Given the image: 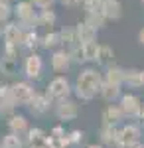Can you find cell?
<instances>
[{"label":"cell","instance_id":"cell-1","mask_svg":"<svg viewBox=\"0 0 144 148\" xmlns=\"http://www.w3.org/2000/svg\"><path fill=\"white\" fill-rule=\"evenodd\" d=\"M103 87V71L97 67H83L75 77L73 83V95L79 101H93L101 93Z\"/></svg>","mask_w":144,"mask_h":148},{"label":"cell","instance_id":"cell-16","mask_svg":"<svg viewBox=\"0 0 144 148\" xmlns=\"http://www.w3.org/2000/svg\"><path fill=\"white\" fill-rule=\"evenodd\" d=\"M59 34H61V47H63V49L73 51L75 47L81 46V42H79V38H77L75 28H67V26H63V28L59 30Z\"/></svg>","mask_w":144,"mask_h":148},{"label":"cell","instance_id":"cell-23","mask_svg":"<svg viewBox=\"0 0 144 148\" xmlns=\"http://www.w3.org/2000/svg\"><path fill=\"white\" fill-rule=\"evenodd\" d=\"M99 47H101V44L97 42V40L81 44V46H79V49H81L83 61H85V63H95V61H97V53H99Z\"/></svg>","mask_w":144,"mask_h":148},{"label":"cell","instance_id":"cell-37","mask_svg":"<svg viewBox=\"0 0 144 148\" xmlns=\"http://www.w3.org/2000/svg\"><path fill=\"white\" fill-rule=\"evenodd\" d=\"M136 121H138L140 126H144V103H142V107H140V113H138V119Z\"/></svg>","mask_w":144,"mask_h":148},{"label":"cell","instance_id":"cell-6","mask_svg":"<svg viewBox=\"0 0 144 148\" xmlns=\"http://www.w3.org/2000/svg\"><path fill=\"white\" fill-rule=\"evenodd\" d=\"M49 65H51V69H53L56 73H59V75L67 73V71L71 69V65H73L71 51H67L63 47L53 49V51H51V57H49Z\"/></svg>","mask_w":144,"mask_h":148},{"label":"cell","instance_id":"cell-42","mask_svg":"<svg viewBox=\"0 0 144 148\" xmlns=\"http://www.w3.org/2000/svg\"><path fill=\"white\" fill-rule=\"evenodd\" d=\"M134 148H144V144H142V142H138V144H136Z\"/></svg>","mask_w":144,"mask_h":148},{"label":"cell","instance_id":"cell-19","mask_svg":"<svg viewBox=\"0 0 144 148\" xmlns=\"http://www.w3.org/2000/svg\"><path fill=\"white\" fill-rule=\"evenodd\" d=\"M99 136H101V144L103 146H117V140H119V128L111 125H101L99 130Z\"/></svg>","mask_w":144,"mask_h":148},{"label":"cell","instance_id":"cell-32","mask_svg":"<svg viewBox=\"0 0 144 148\" xmlns=\"http://www.w3.org/2000/svg\"><path fill=\"white\" fill-rule=\"evenodd\" d=\"M83 10L85 14H93V12H103V0H83Z\"/></svg>","mask_w":144,"mask_h":148},{"label":"cell","instance_id":"cell-17","mask_svg":"<svg viewBox=\"0 0 144 148\" xmlns=\"http://www.w3.org/2000/svg\"><path fill=\"white\" fill-rule=\"evenodd\" d=\"M107 20H121L122 16V4L121 0H103V12H101Z\"/></svg>","mask_w":144,"mask_h":148},{"label":"cell","instance_id":"cell-2","mask_svg":"<svg viewBox=\"0 0 144 148\" xmlns=\"http://www.w3.org/2000/svg\"><path fill=\"white\" fill-rule=\"evenodd\" d=\"M38 12L30 0H18L14 4V20L24 30H38Z\"/></svg>","mask_w":144,"mask_h":148},{"label":"cell","instance_id":"cell-36","mask_svg":"<svg viewBox=\"0 0 144 148\" xmlns=\"http://www.w3.org/2000/svg\"><path fill=\"white\" fill-rule=\"evenodd\" d=\"M49 136L51 138H63L65 136V130H63V128H61V126H56V128H51V132H49Z\"/></svg>","mask_w":144,"mask_h":148},{"label":"cell","instance_id":"cell-26","mask_svg":"<svg viewBox=\"0 0 144 148\" xmlns=\"http://www.w3.org/2000/svg\"><path fill=\"white\" fill-rule=\"evenodd\" d=\"M42 44V36L38 34L36 30H26L24 34V40H22V47L28 49V51H36V47H40Z\"/></svg>","mask_w":144,"mask_h":148},{"label":"cell","instance_id":"cell-9","mask_svg":"<svg viewBox=\"0 0 144 148\" xmlns=\"http://www.w3.org/2000/svg\"><path fill=\"white\" fill-rule=\"evenodd\" d=\"M12 93H14V99L18 105L28 107L38 91L34 89V85L30 81H16V83H12Z\"/></svg>","mask_w":144,"mask_h":148},{"label":"cell","instance_id":"cell-5","mask_svg":"<svg viewBox=\"0 0 144 148\" xmlns=\"http://www.w3.org/2000/svg\"><path fill=\"white\" fill-rule=\"evenodd\" d=\"M24 75H26V79L28 81H38L42 77V73H44V59L40 53H36V51H30L26 59H24Z\"/></svg>","mask_w":144,"mask_h":148},{"label":"cell","instance_id":"cell-11","mask_svg":"<svg viewBox=\"0 0 144 148\" xmlns=\"http://www.w3.org/2000/svg\"><path fill=\"white\" fill-rule=\"evenodd\" d=\"M18 103L14 99L12 93V85H0V116H12L16 111Z\"/></svg>","mask_w":144,"mask_h":148},{"label":"cell","instance_id":"cell-8","mask_svg":"<svg viewBox=\"0 0 144 148\" xmlns=\"http://www.w3.org/2000/svg\"><path fill=\"white\" fill-rule=\"evenodd\" d=\"M56 114L59 121H75L79 114V105L75 99L67 97V99H61V101H56Z\"/></svg>","mask_w":144,"mask_h":148},{"label":"cell","instance_id":"cell-13","mask_svg":"<svg viewBox=\"0 0 144 148\" xmlns=\"http://www.w3.org/2000/svg\"><path fill=\"white\" fill-rule=\"evenodd\" d=\"M124 119H126V116H124V113H122L121 105H115V103L107 105V107L103 109V114H101L103 125H111V126H119Z\"/></svg>","mask_w":144,"mask_h":148},{"label":"cell","instance_id":"cell-21","mask_svg":"<svg viewBox=\"0 0 144 148\" xmlns=\"http://www.w3.org/2000/svg\"><path fill=\"white\" fill-rule=\"evenodd\" d=\"M0 71H2L4 77H14L16 71H18V57L8 56V53L2 51V56H0Z\"/></svg>","mask_w":144,"mask_h":148},{"label":"cell","instance_id":"cell-31","mask_svg":"<svg viewBox=\"0 0 144 148\" xmlns=\"http://www.w3.org/2000/svg\"><path fill=\"white\" fill-rule=\"evenodd\" d=\"M85 22H89L93 28L101 30V28H105V24L109 22V20L103 14H99V12H93V14H85Z\"/></svg>","mask_w":144,"mask_h":148},{"label":"cell","instance_id":"cell-28","mask_svg":"<svg viewBox=\"0 0 144 148\" xmlns=\"http://www.w3.org/2000/svg\"><path fill=\"white\" fill-rule=\"evenodd\" d=\"M0 148H24V140L16 132H8L0 138Z\"/></svg>","mask_w":144,"mask_h":148},{"label":"cell","instance_id":"cell-33","mask_svg":"<svg viewBox=\"0 0 144 148\" xmlns=\"http://www.w3.org/2000/svg\"><path fill=\"white\" fill-rule=\"evenodd\" d=\"M83 138H85L83 130H71V132H67V144L69 146H79L83 142Z\"/></svg>","mask_w":144,"mask_h":148},{"label":"cell","instance_id":"cell-25","mask_svg":"<svg viewBox=\"0 0 144 148\" xmlns=\"http://www.w3.org/2000/svg\"><path fill=\"white\" fill-rule=\"evenodd\" d=\"M57 24V14L51 10H40L38 12V28H47L51 30L53 26Z\"/></svg>","mask_w":144,"mask_h":148},{"label":"cell","instance_id":"cell-34","mask_svg":"<svg viewBox=\"0 0 144 148\" xmlns=\"http://www.w3.org/2000/svg\"><path fill=\"white\" fill-rule=\"evenodd\" d=\"M38 10H51L59 0H30Z\"/></svg>","mask_w":144,"mask_h":148},{"label":"cell","instance_id":"cell-41","mask_svg":"<svg viewBox=\"0 0 144 148\" xmlns=\"http://www.w3.org/2000/svg\"><path fill=\"white\" fill-rule=\"evenodd\" d=\"M30 148H47V146H45V144H32Z\"/></svg>","mask_w":144,"mask_h":148},{"label":"cell","instance_id":"cell-22","mask_svg":"<svg viewBox=\"0 0 144 148\" xmlns=\"http://www.w3.org/2000/svg\"><path fill=\"white\" fill-rule=\"evenodd\" d=\"M40 47H42V49H49V51L61 47V34H59V30H47V32L42 36Z\"/></svg>","mask_w":144,"mask_h":148},{"label":"cell","instance_id":"cell-14","mask_svg":"<svg viewBox=\"0 0 144 148\" xmlns=\"http://www.w3.org/2000/svg\"><path fill=\"white\" fill-rule=\"evenodd\" d=\"M6 125H8V130L10 132H16V134H28V130H30V125H28V119L24 116V114H12L8 116V121H6Z\"/></svg>","mask_w":144,"mask_h":148},{"label":"cell","instance_id":"cell-39","mask_svg":"<svg viewBox=\"0 0 144 148\" xmlns=\"http://www.w3.org/2000/svg\"><path fill=\"white\" fill-rule=\"evenodd\" d=\"M140 85L144 87V69H140Z\"/></svg>","mask_w":144,"mask_h":148},{"label":"cell","instance_id":"cell-30","mask_svg":"<svg viewBox=\"0 0 144 148\" xmlns=\"http://www.w3.org/2000/svg\"><path fill=\"white\" fill-rule=\"evenodd\" d=\"M26 140H28L30 146H32V144H45L47 136H45V132L42 128H30L28 134H26Z\"/></svg>","mask_w":144,"mask_h":148},{"label":"cell","instance_id":"cell-38","mask_svg":"<svg viewBox=\"0 0 144 148\" xmlns=\"http://www.w3.org/2000/svg\"><path fill=\"white\" fill-rule=\"evenodd\" d=\"M138 44L144 47V26L140 28V30H138Z\"/></svg>","mask_w":144,"mask_h":148},{"label":"cell","instance_id":"cell-15","mask_svg":"<svg viewBox=\"0 0 144 148\" xmlns=\"http://www.w3.org/2000/svg\"><path fill=\"white\" fill-rule=\"evenodd\" d=\"M103 81L115 83V85H122V87H124V67L117 65V63L105 67L103 69Z\"/></svg>","mask_w":144,"mask_h":148},{"label":"cell","instance_id":"cell-24","mask_svg":"<svg viewBox=\"0 0 144 148\" xmlns=\"http://www.w3.org/2000/svg\"><path fill=\"white\" fill-rule=\"evenodd\" d=\"M99 67H109L115 63V49L111 46H107V44H101L99 47V53H97V61H95Z\"/></svg>","mask_w":144,"mask_h":148},{"label":"cell","instance_id":"cell-40","mask_svg":"<svg viewBox=\"0 0 144 148\" xmlns=\"http://www.w3.org/2000/svg\"><path fill=\"white\" fill-rule=\"evenodd\" d=\"M87 148H105V146H103V144H89Z\"/></svg>","mask_w":144,"mask_h":148},{"label":"cell","instance_id":"cell-7","mask_svg":"<svg viewBox=\"0 0 144 148\" xmlns=\"http://www.w3.org/2000/svg\"><path fill=\"white\" fill-rule=\"evenodd\" d=\"M24 34H26V30H24L20 24L16 22H8L4 24V30H2V40H4V46H18L22 47V40H24Z\"/></svg>","mask_w":144,"mask_h":148},{"label":"cell","instance_id":"cell-43","mask_svg":"<svg viewBox=\"0 0 144 148\" xmlns=\"http://www.w3.org/2000/svg\"><path fill=\"white\" fill-rule=\"evenodd\" d=\"M140 2H142V4H144V0H140Z\"/></svg>","mask_w":144,"mask_h":148},{"label":"cell","instance_id":"cell-29","mask_svg":"<svg viewBox=\"0 0 144 148\" xmlns=\"http://www.w3.org/2000/svg\"><path fill=\"white\" fill-rule=\"evenodd\" d=\"M14 18V4H10L8 0H0V26L8 24Z\"/></svg>","mask_w":144,"mask_h":148},{"label":"cell","instance_id":"cell-20","mask_svg":"<svg viewBox=\"0 0 144 148\" xmlns=\"http://www.w3.org/2000/svg\"><path fill=\"white\" fill-rule=\"evenodd\" d=\"M101 97L107 103H115L122 97V85H115V83H107L103 81V87H101Z\"/></svg>","mask_w":144,"mask_h":148},{"label":"cell","instance_id":"cell-4","mask_svg":"<svg viewBox=\"0 0 144 148\" xmlns=\"http://www.w3.org/2000/svg\"><path fill=\"white\" fill-rule=\"evenodd\" d=\"M45 93L53 99V101H61V99H67L73 95V85L69 83L65 75H56L53 79L47 83L45 87Z\"/></svg>","mask_w":144,"mask_h":148},{"label":"cell","instance_id":"cell-12","mask_svg":"<svg viewBox=\"0 0 144 148\" xmlns=\"http://www.w3.org/2000/svg\"><path fill=\"white\" fill-rule=\"evenodd\" d=\"M51 107H56V101L47 95V93H36V97H34L30 105H28V109H30V113L36 114V116H42L45 114Z\"/></svg>","mask_w":144,"mask_h":148},{"label":"cell","instance_id":"cell-3","mask_svg":"<svg viewBox=\"0 0 144 148\" xmlns=\"http://www.w3.org/2000/svg\"><path fill=\"white\" fill-rule=\"evenodd\" d=\"M140 136H142V126L140 125H136V123L122 125L119 128V140H117L115 148H134L140 142Z\"/></svg>","mask_w":144,"mask_h":148},{"label":"cell","instance_id":"cell-27","mask_svg":"<svg viewBox=\"0 0 144 148\" xmlns=\"http://www.w3.org/2000/svg\"><path fill=\"white\" fill-rule=\"evenodd\" d=\"M124 87L128 89H138L140 85V69L136 67H124Z\"/></svg>","mask_w":144,"mask_h":148},{"label":"cell","instance_id":"cell-18","mask_svg":"<svg viewBox=\"0 0 144 148\" xmlns=\"http://www.w3.org/2000/svg\"><path fill=\"white\" fill-rule=\"evenodd\" d=\"M75 32H77V38L81 44H85V42H93V40H97V34H99V30L97 28H93L89 22L85 20H81V22L75 26Z\"/></svg>","mask_w":144,"mask_h":148},{"label":"cell","instance_id":"cell-44","mask_svg":"<svg viewBox=\"0 0 144 148\" xmlns=\"http://www.w3.org/2000/svg\"><path fill=\"white\" fill-rule=\"evenodd\" d=\"M0 85H2V83H0Z\"/></svg>","mask_w":144,"mask_h":148},{"label":"cell","instance_id":"cell-35","mask_svg":"<svg viewBox=\"0 0 144 148\" xmlns=\"http://www.w3.org/2000/svg\"><path fill=\"white\" fill-rule=\"evenodd\" d=\"M59 4L65 8H77V6H83V0H59Z\"/></svg>","mask_w":144,"mask_h":148},{"label":"cell","instance_id":"cell-10","mask_svg":"<svg viewBox=\"0 0 144 148\" xmlns=\"http://www.w3.org/2000/svg\"><path fill=\"white\" fill-rule=\"evenodd\" d=\"M119 105H121L122 113L126 119H138V113H140V107H142V101L138 95L134 93H124L121 99H119Z\"/></svg>","mask_w":144,"mask_h":148}]
</instances>
